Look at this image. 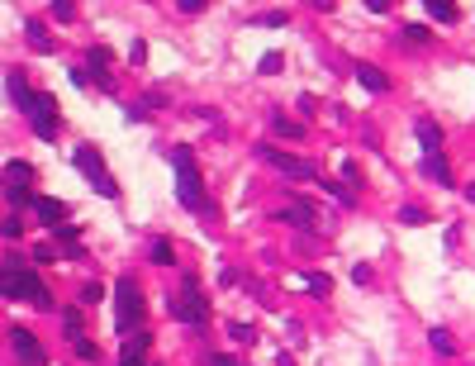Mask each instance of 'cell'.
Masks as SVG:
<instances>
[{
  "instance_id": "obj_41",
  "label": "cell",
  "mask_w": 475,
  "mask_h": 366,
  "mask_svg": "<svg viewBox=\"0 0 475 366\" xmlns=\"http://www.w3.org/2000/svg\"><path fill=\"white\" fill-rule=\"evenodd\" d=\"M466 200H471V205H475V181H471V185H466Z\"/></svg>"
},
{
  "instance_id": "obj_40",
  "label": "cell",
  "mask_w": 475,
  "mask_h": 366,
  "mask_svg": "<svg viewBox=\"0 0 475 366\" xmlns=\"http://www.w3.org/2000/svg\"><path fill=\"white\" fill-rule=\"evenodd\" d=\"M210 366H238V357H210Z\"/></svg>"
},
{
  "instance_id": "obj_36",
  "label": "cell",
  "mask_w": 475,
  "mask_h": 366,
  "mask_svg": "<svg viewBox=\"0 0 475 366\" xmlns=\"http://www.w3.org/2000/svg\"><path fill=\"white\" fill-rule=\"evenodd\" d=\"M20 234H24V224H20V219L10 214V219H5V243H10V238H20Z\"/></svg>"
},
{
  "instance_id": "obj_37",
  "label": "cell",
  "mask_w": 475,
  "mask_h": 366,
  "mask_svg": "<svg viewBox=\"0 0 475 366\" xmlns=\"http://www.w3.org/2000/svg\"><path fill=\"white\" fill-rule=\"evenodd\" d=\"M100 295H105V290H100V286H81V305H95Z\"/></svg>"
},
{
  "instance_id": "obj_1",
  "label": "cell",
  "mask_w": 475,
  "mask_h": 366,
  "mask_svg": "<svg viewBox=\"0 0 475 366\" xmlns=\"http://www.w3.org/2000/svg\"><path fill=\"white\" fill-rule=\"evenodd\" d=\"M143 319H148V305H143L138 281H133V276H119V281H114V328H119V338L143 333Z\"/></svg>"
},
{
  "instance_id": "obj_3",
  "label": "cell",
  "mask_w": 475,
  "mask_h": 366,
  "mask_svg": "<svg viewBox=\"0 0 475 366\" xmlns=\"http://www.w3.org/2000/svg\"><path fill=\"white\" fill-rule=\"evenodd\" d=\"M72 162H77V171H81L91 185H95L105 200H114V195H119V181L105 171V157H100V148H95V143H81L77 153H72Z\"/></svg>"
},
{
  "instance_id": "obj_30",
  "label": "cell",
  "mask_w": 475,
  "mask_h": 366,
  "mask_svg": "<svg viewBox=\"0 0 475 366\" xmlns=\"http://www.w3.org/2000/svg\"><path fill=\"white\" fill-rule=\"evenodd\" d=\"M423 219H428V214H423V209H399V224H409V229H414V224H423Z\"/></svg>"
},
{
  "instance_id": "obj_14",
  "label": "cell",
  "mask_w": 475,
  "mask_h": 366,
  "mask_svg": "<svg viewBox=\"0 0 475 366\" xmlns=\"http://www.w3.org/2000/svg\"><path fill=\"white\" fill-rule=\"evenodd\" d=\"M29 176H33V167L29 162H5V190H29Z\"/></svg>"
},
{
  "instance_id": "obj_28",
  "label": "cell",
  "mask_w": 475,
  "mask_h": 366,
  "mask_svg": "<svg viewBox=\"0 0 475 366\" xmlns=\"http://www.w3.org/2000/svg\"><path fill=\"white\" fill-rule=\"evenodd\" d=\"M72 347H77V357H81V362H95V357H100V347H95L91 338H77Z\"/></svg>"
},
{
  "instance_id": "obj_39",
  "label": "cell",
  "mask_w": 475,
  "mask_h": 366,
  "mask_svg": "<svg viewBox=\"0 0 475 366\" xmlns=\"http://www.w3.org/2000/svg\"><path fill=\"white\" fill-rule=\"evenodd\" d=\"M72 81H77V86H91V81H95V77H91L86 67H72Z\"/></svg>"
},
{
  "instance_id": "obj_17",
  "label": "cell",
  "mask_w": 475,
  "mask_h": 366,
  "mask_svg": "<svg viewBox=\"0 0 475 366\" xmlns=\"http://www.w3.org/2000/svg\"><path fill=\"white\" fill-rule=\"evenodd\" d=\"M428 342H433L437 357H456V338H451L447 328H428Z\"/></svg>"
},
{
  "instance_id": "obj_15",
  "label": "cell",
  "mask_w": 475,
  "mask_h": 366,
  "mask_svg": "<svg viewBox=\"0 0 475 366\" xmlns=\"http://www.w3.org/2000/svg\"><path fill=\"white\" fill-rule=\"evenodd\" d=\"M414 138L423 143V153H437V148H442V129H437L433 119H419V124H414Z\"/></svg>"
},
{
  "instance_id": "obj_27",
  "label": "cell",
  "mask_w": 475,
  "mask_h": 366,
  "mask_svg": "<svg viewBox=\"0 0 475 366\" xmlns=\"http://www.w3.org/2000/svg\"><path fill=\"white\" fill-rule=\"evenodd\" d=\"M281 67H286V57H281V52H266L262 62H257V72H262V77H271V72H281Z\"/></svg>"
},
{
  "instance_id": "obj_29",
  "label": "cell",
  "mask_w": 475,
  "mask_h": 366,
  "mask_svg": "<svg viewBox=\"0 0 475 366\" xmlns=\"http://www.w3.org/2000/svg\"><path fill=\"white\" fill-rule=\"evenodd\" d=\"M286 20H290L286 10H266V15H257V24H266V29H281Z\"/></svg>"
},
{
  "instance_id": "obj_4",
  "label": "cell",
  "mask_w": 475,
  "mask_h": 366,
  "mask_svg": "<svg viewBox=\"0 0 475 366\" xmlns=\"http://www.w3.org/2000/svg\"><path fill=\"white\" fill-rule=\"evenodd\" d=\"M5 300H33L38 310H48L53 305V295H48V286L33 276V271H24V266H15V271H5Z\"/></svg>"
},
{
  "instance_id": "obj_25",
  "label": "cell",
  "mask_w": 475,
  "mask_h": 366,
  "mask_svg": "<svg viewBox=\"0 0 475 366\" xmlns=\"http://www.w3.org/2000/svg\"><path fill=\"white\" fill-rule=\"evenodd\" d=\"M62 328H67V338L77 342L81 338V310H67V314H62Z\"/></svg>"
},
{
  "instance_id": "obj_31",
  "label": "cell",
  "mask_w": 475,
  "mask_h": 366,
  "mask_svg": "<svg viewBox=\"0 0 475 366\" xmlns=\"http://www.w3.org/2000/svg\"><path fill=\"white\" fill-rule=\"evenodd\" d=\"M129 62H133V67H143V62H148V43H143V38L129 48Z\"/></svg>"
},
{
  "instance_id": "obj_38",
  "label": "cell",
  "mask_w": 475,
  "mask_h": 366,
  "mask_svg": "<svg viewBox=\"0 0 475 366\" xmlns=\"http://www.w3.org/2000/svg\"><path fill=\"white\" fill-rule=\"evenodd\" d=\"M53 257H57V252L48 247V243H38V247H33V261H53Z\"/></svg>"
},
{
  "instance_id": "obj_26",
  "label": "cell",
  "mask_w": 475,
  "mask_h": 366,
  "mask_svg": "<svg viewBox=\"0 0 475 366\" xmlns=\"http://www.w3.org/2000/svg\"><path fill=\"white\" fill-rule=\"evenodd\" d=\"M48 15H53V20H62V24H72V20H77V10H72L67 0H53V5H48Z\"/></svg>"
},
{
  "instance_id": "obj_2",
  "label": "cell",
  "mask_w": 475,
  "mask_h": 366,
  "mask_svg": "<svg viewBox=\"0 0 475 366\" xmlns=\"http://www.w3.org/2000/svg\"><path fill=\"white\" fill-rule=\"evenodd\" d=\"M171 162H176V195H181V205L195 209V214H205V219H214L210 200H205V190H200V176H195V153H190V148H176Z\"/></svg>"
},
{
  "instance_id": "obj_24",
  "label": "cell",
  "mask_w": 475,
  "mask_h": 366,
  "mask_svg": "<svg viewBox=\"0 0 475 366\" xmlns=\"http://www.w3.org/2000/svg\"><path fill=\"white\" fill-rule=\"evenodd\" d=\"M148 257L157 261V266H166V261L176 257V252H171V243H166V238H157V243H153V247H148Z\"/></svg>"
},
{
  "instance_id": "obj_6",
  "label": "cell",
  "mask_w": 475,
  "mask_h": 366,
  "mask_svg": "<svg viewBox=\"0 0 475 366\" xmlns=\"http://www.w3.org/2000/svg\"><path fill=\"white\" fill-rule=\"evenodd\" d=\"M29 124H33V133H38V138H57L62 114H57V100L48 96V91H38V100H33V109H29Z\"/></svg>"
},
{
  "instance_id": "obj_21",
  "label": "cell",
  "mask_w": 475,
  "mask_h": 366,
  "mask_svg": "<svg viewBox=\"0 0 475 366\" xmlns=\"http://www.w3.org/2000/svg\"><path fill=\"white\" fill-rule=\"evenodd\" d=\"M86 62H91V67L100 72V81H105V67H109V48H100V43H95V48L86 52ZM105 91H109V81H105Z\"/></svg>"
},
{
  "instance_id": "obj_23",
  "label": "cell",
  "mask_w": 475,
  "mask_h": 366,
  "mask_svg": "<svg viewBox=\"0 0 475 366\" xmlns=\"http://www.w3.org/2000/svg\"><path fill=\"white\" fill-rule=\"evenodd\" d=\"M24 33H29V43H33L38 52H48V29L38 24V20H29V29H24Z\"/></svg>"
},
{
  "instance_id": "obj_16",
  "label": "cell",
  "mask_w": 475,
  "mask_h": 366,
  "mask_svg": "<svg viewBox=\"0 0 475 366\" xmlns=\"http://www.w3.org/2000/svg\"><path fill=\"white\" fill-rule=\"evenodd\" d=\"M423 171H428L437 185H451V162L442 153H428V157H423Z\"/></svg>"
},
{
  "instance_id": "obj_35",
  "label": "cell",
  "mask_w": 475,
  "mask_h": 366,
  "mask_svg": "<svg viewBox=\"0 0 475 366\" xmlns=\"http://www.w3.org/2000/svg\"><path fill=\"white\" fill-rule=\"evenodd\" d=\"M228 333H233V342H252V328L247 323H228Z\"/></svg>"
},
{
  "instance_id": "obj_18",
  "label": "cell",
  "mask_w": 475,
  "mask_h": 366,
  "mask_svg": "<svg viewBox=\"0 0 475 366\" xmlns=\"http://www.w3.org/2000/svg\"><path fill=\"white\" fill-rule=\"evenodd\" d=\"M271 133H276V138H304V124H295L286 114H271Z\"/></svg>"
},
{
  "instance_id": "obj_5",
  "label": "cell",
  "mask_w": 475,
  "mask_h": 366,
  "mask_svg": "<svg viewBox=\"0 0 475 366\" xmlns=\"http://www.w3.org/2000/svg\"><path fill=\"white\" fill-rule=\"evenodd\" d=\"M171 314H176L181 323H200V328H205L210 305H205V295H200V281H195V276H181V295L171 300Z\"/></svg>"
},
{
  "instance_id": "obj_12",
  "label": "cell",
  "mask_w": 475,
  "mask_h": 366,
  "mask_svg": "<svg viewBox=\"0 0 475 366\" xmlns=\"http://www.w3.org/2000/svg\"><path fill=\"white\" fill-rule=\"evenodd\" d=\"M33 209H38V219H43L48 229H62V224H67V205H62V200H53V195H38V200H33Z\"/></svg>"
},
{
  "instance_id": "obj_9",
  "label": "cell",
  "mask_w": 475,
  "mask_h": 366,
  "mask_svg": "<svg viewBox=\"0 0 475 366\" xmlns=\"http://www.w3.org/2000/svg\"><path fill=\"white\" fill-rule=\"evenodd\" d=\"M10 347L20 352L24 366H43V347H38V338H33L29 328H10Z\"/></svg>"
},
{
  "instance_id": "obj_8",
  "label": "cell",
  "mask_w": 475,
  "mask_h": 366,
  "mask_svg": "<svg viewBox=\"0 0 475 366\" xmlns=\"http://www.w3.org/2000/svg\"><path fill=\"white\" fill-rule=\"evenodd\" d=\"M276 214H281L286 224H295V229H304V234H314V224H318V214H314V205H309V200H286Z\"/></svg>"
},
{
  "instance_id": "obj_20",
  "label": "cell",
  "mask_w": 475,
  "mask_h": 366,
  "mask_svg": "<svg viewBox=\"0 0 475 366\" xmlns=\"http://www.w3.org/2000/svg\"><path fill=\"white\" fill-rule=\"evenodd\" d=\"M53 238L62 243V252H67V257H81V247H77V229H72V224H62V229H53Z\"/></svg>"
},
{
  "instance_id": "obj_19",
  "label": "cell",
  "mask_w": 475,
  "mask_h": 366,
  "mask_svg": "<svg viewBox=\"0 0 475 366\" xmlns=\"http://www.w3.org/2000/svg\"><path fill=\"white\" fill-rule=\"evenodd\" d=\"M423 15H433L437 24H451L456 20V5H447V0H423Z\"/></svg>"
},
{
  "instance_id": "obj_13",
  "label": "cell",
  "mask_w": 475,
  "mask_h": 366,
  "mask_svg": "<svg viewBox=\"0 0 475 366\" xmlns=\"http://www.w3.org/2000/svg\"><path fill=\"white\" fill-rule=\"evenodd\" d=\"M5 91H10V100L20 105L24 114H29V109H33V100H38V96H33V91H29V86H24V77H20V72H10V77H5Z\"/></svg>"
},
{
  "instance_id": "obj_32",
  "label": "cell",
  "mask_w": 475,
  "mask_h": 366,
  "mask_svg": "<svg viewBox=\"0 0 475 366\" xmlns=\"http://www.w3.org/2000/svg\"><path fill=\"white\" fill-rule=\"evenodd\" d=\"M343 181L347 185H361V171H357V162H352V157L343 162Z\"/></svg>"
},
{
  "instance_id": "obj_34",
  "label": "cell",
  "mask_w": 475,
  "mask_h": 366,
  "mask_svg": "<svg viewBox=\"0 0 475 366\" xmlns=\"http://www.w3.org/2000/svg\"><path fill=\"white\" fill-rule=\"evenodd\" d=\"M352 281H357V286H371V266H366V261L352 266Z\"/></svg>"
},
{
  "instance_id": "obj_10",
  "label": "cell",
  "mask_w": 475,
  "mask_h": 366,
  "mask_svg": "<svg viewBox=\"0 0 475 366\" xmlns=\"http://www.w3.org/2000/svg\"><path fill=\"white\" fill-rule=\"evenodd\" d=\"M148 347H153L148 328L133 333V338H124V347H119V366H143V362H148Z\"/></svg>"
},
{
  "instance_id": "obj_11",
  "label": "cell",
  "mask_w": 475,
  "mask_h": 366,
  "mask_svg": "<svg viewBox=\"0 0 475 366\" xmlns=\"http://www.w3.org/2000/svg\"><path fill=\"white\" fill-rule=\"evenodd\" d=\"M357 81H361V91H371V96H385L390 91V77L380 67H371V62H357Z\"/></svg>"
},
{
  "instance_id": "obj_33",
  "label": "cell",
  "mask_w": 475,
  "mask_h": 366,
  "mask_svg": "<svg viewBox=\"0 0 475 366\" xmlns=\"http://www.w3.org/2000/svg\"><path fill=\"white\" fill-rule=\"evenodd\" d=\"M404 38H409V43H419V48H423V43H428V29H423V24H409V29H404Z\"/></svg>"
},
{
  "instance_id": "obj_22",
  "label": "cell",
  "mask_w": 475,
  "mask_h": 366,
  "mask_svg": "<svg viewBox=\"0 0 475 366\" xmlns=\"http://www.w3.org/2000/svg\"><path fill=\"white\" fill-rule=\"evenodd\" d=\"M304 281V290L309 295H328V286H333V276H323V271H314V276H299Z\"/></svg>"
},
{
  "instance_id": "obj_7",
  "label": "cell",
  "mask_w": 475,
  "mask_h": 366,
  "mask_svg": "<svg viewBox=\"0 0 475 366\" xmlns=\"http://www.w3.org/2000/svg\"><path fill=\"white\" fill-rule=\"evenodd\" d=\"M262 157L281 171V176H290V181H314L318 176V167L309 157H286V153H276V148H262Z\"/></svg>"
}]
</instances>
